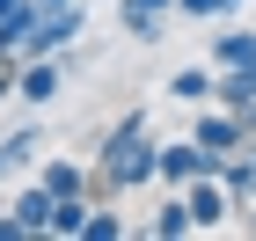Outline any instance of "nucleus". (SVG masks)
I'll return each instance as SVG.
<instances>
[{
	"label": "nucleus",
	"mask_w": 256,
	"mask_h": 241,
	"mask_svg": "<svg viewBox=\"0 0 256 241\" xmlns=\"http://www.w3.org/2000/svg\"><path fill=\"white\" fill-rule=\"evenodd\" d=\"M154 161H161V146L146 139V110H124L118 132L102 139V190H139V183H154Z\"/></svg>",
	"instance_id": "nucleus-1"
},
{
	"label": "nucleus",
	"mask_w": 256,
	"mask_h": 241,
	"mask_svg": "<svg viewBox=\"0 0 256 241\" xmlns=\"http://www.w3.org/2000/svg\"><path fill=\"white\" fill-rule=\"evenodd\" d=\"M80 22H88V15H80V0H74V7H44L37 29L15 44V59H52L59 44H74V37H80Z\"/></svg>",
	"instance_id": "nucleus-2"
},
{
	"label": "nucleus",
	"mask_w": 256,
	"mask_h": 241,
	"mask_svg": "<svg viewBox=\"0 0 256 241\" xmlns=\"http://www.w3.org/2000/svg\"><path fill=\"white\" fill-rule=\"evenodd\" d=\"M220 161H227V154H205L198 139H176V146H161V161H154V183L183 190L190 176H220Z\"/></svg>",
	"instance_id": "nucleus-3"
},
{
	"label": "nucleus",
	"mask_w": 256,
	"mask_h": 241,
	"mask_svg": "<svg viewBox=\"0 0 256 241\" xmlns=\"http://www.w3.org/2000/svg\"><path fill=\"white\" fill-rule=\"evenodd\" d=\"M176 198H183V212H190V227H227V220H234V198H227L220 176H190Z\"/></svg>",
	"instance_id": "nucleus-4"
},
{
	"label": "nucleus",
	"mask_w": 256,
	"mask_h": 241,
	"mask_svg": "<svg viewBox=\"0 0 256 241\" xmlns=\"http://www.w3.org/2000/svg\"><path fill=\"white\" fill-rule=\"evenodd\" d=\"M168 22H176V0H118V29L132 44H154Z\"/></svg>",
	"instance_id": "nucleus-5"
},
{
	"label": "nucleus",
	"mask_w": 256,
	"mask_h": 241,
	"mask_svg": "<svg viewBox=\"0 0 256 241\" xmlns=\"http://www.w3.org/2000/svg\"><path fill=\"white\" fill-rule=\"evenodd\" d=\"M190 139L205 146V154H242V146H249V124H242L234 110H205V117L190 124Z\"/></svg>",
	"instance_id": "nucleus-6"
},
{
	"label": "nucleus",
	"mask_w": 256,
	"mask_h": 241,
	"mask_svg": "<svg viewBox=\"0 0 256 241\" xmlns=\"http://www.w3.org/2000/svg\"><path fill=\"white\" fill-rule=\"evenodd\" d=\"M8 212H15V220L30 227V234H52V212H59V198H52L44 183H30V190H22V198L8 205Z\"/></svg>",
	"instance_id": "nucleus-7"
},
{
	"label": "nucleus",
	"mask_w": 256,
	"mask_h": 241,
	"mask_svg": "<svg viewBox=\"0 0 256 241\" xmlns=\"http://www.w3.org/2000/svg\"><path fill=\"white\" fill-rule=\"evenodd\" d=\"M15 95H22V102H52V95H59V66H52V59H22Z\"/></svg>",
	"instance_id": "nucleus-8"
},
{
	"label": "nucleus",
	"mask_w": 256,
	"mask_h": 241,
	"mask_svg": "<svg viewBox=\"0 0 256 241\" xmlns=\"http://www.w3.org/2000/svg\"><path fill=\"white\" fill-rule=\"evenodd\" d=\"M37 183L52 190V198H88V176H80V161H59V154L37 168Z\"/></svg>",
	"instance_id": "nucleus-9"
},
{
	"label": "nucleus",
	"mask_w": 256,
	"mask_h": 241,
	"mask_svg": "<svg viewBox=\"0 0 256 241\" xmlns=\"http://www.w3.org/2000/svg\"><path fill=\"white\" fill-rule=\"evenodd\" d=\"M212 66H256V29H220L212 37Z\"/></svg>",
	"instance_id": "nucleus-10"
},
{
	"label": "nucleus",
	"mask_w": 256,
	"mask_h": 241,
	"mask_svg": "<svg viewBox=\"0 0 256 241\" xmlns=\"http://www.w3.org/2000/svg\"><path fill=\"white\" fill-rule=\"evenodd\" d=\"M37 15H44L37 0H15V7H8V15H0V51H15V44L30 37V29H37Z\"/></svg>",
	"instance_id": "nucleus-11"
},
{
	"label": "nucleus",
	"mask_w": 256,
	"mask_h": 241,
	"mask_svg": "<svg viewBox=\"0 0 256 241\" xmlns=\"http://www.w3.org/2000/svg\"><path fill=\"white\" fill-rule=\"evenodd\" d=\"M30 161H37V132L22 124V132H8V139H0V176H15V168H30Z\"/></svg>",
	"instance_id": "nucleus-12"
},
{
	"label": "nucleus",
	"mask_w": 256,
	"mask_h": 241,
	"mask_svg": "<svg viewBox=\"0 0 256 241\" xmlns=\"http://www.w3.org/2000/svg\"><path fill=\"white\" fill-rule=\"evenodd\" d=\"M168 95L176 102H212V73H205V66H183V73L168 80Z\"/></svg>",
	"instance_id": "nucleus-13"
},
{
	"label": "nucleus",
	"mask_w": 256,
	"mask_h": 241,
	"mask_svg": "<svg viewBox=\"0 0 256 241\" xmlns=\"http://www.w3.org/2000/svg\"><path fill=\"white\" fill-rule=\"evenodd\" d=\"M146 234H154V241H183V234H190V212H183V198H168V205H161Z\"/></svg>",
	"instance_id": "nucleus-14"
},
{
	"label": "nucleus",
	"mask_w": 256,
	"mask_h": 241,
	"mask_svg": "<svg viewBox=\"0 0 256 241\" xmlns=\"http://www.w3.org/2000/svg\"><path fill=\"white\" fill-rule=\"evenodd\" d=\"M74 241H124V220L118 212H96V205H88V220H80V234Z\"/></svg>",
	"instance_id": "nucleus-15"
},
{
	"label": "nucleus",
	"mask_w": 256,
	"mask_h": 241,
	"mask_svg": "<svg viewBox=\"0 0 256 241\" xmlns=\"http://www.w3.org/2000/svg\"><path fill=\"white\" fill-rule=\"evenodd\" d=\"M80 220H88V198H59V212H52V234H59V241H74V234H80Z\"/></svg>",
	"instance_id": "nucleus-16"
},
{
	"label": "nucleus",
	"mask_w": 256,
	"mask_h": 241,
	"mask_svg": "<svg viewBox=\"0 0 256 241\" xmlns=\"http://www.w3.org/2000/svg\"><path fill=\"white\" fill-rule=\"evenodd\" d=\"M242 0H176V15H190V22H227Z\"/></svg>",
	"instance_id": "nucleus-17"
},
{
	"label": "nucleus",
	"mask_w": 256,
	"mask_h": 241,
	"mask_svg": "<svg viewBox=\"0 0 256 241\" xmlns=\"http://www.w3.org/2000/svg\"><path fill=\"white\" fill-rule=\"evenodd\" d=\"M0 241H30V227H22L15 212H0Z\"/></svg>",
	"instance_id": "nucleus-18"
},
{
	"label": "nucleus",
	"mask_w": 256,
	"mask_h": 241,
	"mask_svg": "<svg viewBox=\"0 0 256 241\" xmlns=\"http://www.w3.org/2000/svg\"><path fill=\"white\" fill-rule=\"evenodd\" d=\"M37 7H74V0H37Z\"/></svg>",
	"instance_id": "nucleus-19"
},
{
	"label": "nucleus",
	"mask_w": 256,
	"mask_h": 241,
	"mask_svg": "<svg viewBox=\"0 0 256 241\" xmlns=\"http://www.w3.org/2000/svg\"><path fill=\"white\" fill-rule=\"evenodd\" d=\"M8 7H15V0H0V15H8Z\"/></svg>",
	"instance_id": "nucleus-20"
},
{
	"label": "nucleus",
	"mask_w": 256,
	"mask_h": 241,
	"mask_svg": "<svg viewBox=\"0 0 256 241\" xmlns=\"http://www.w3.org/2000/svg\"><path fill=\"white\" fill-rule=\"evenodd\" d=\"M249 234H256V212H249Z\"/></svg>",
	"instance_id": "nucleus-21"
}]
</instances>
